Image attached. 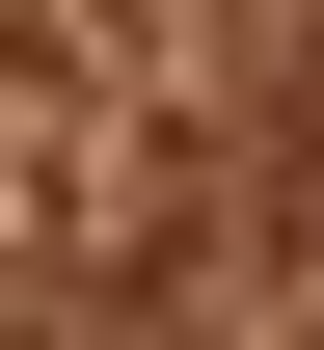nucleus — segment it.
Instances as JSON below:
<instances>
[]
</instances>
